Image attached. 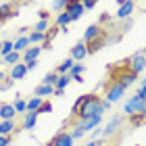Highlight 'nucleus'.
Masks as SVG:
<instances>
[{
	"label": "nucleus",
	"instance_id": "nucleus-36",
	"mask_svg": "<svg viewBox=\"0 0 146 146\" xmlns=\"http://www.w3.org/2000/svg\"><path fill=\"white\" fill-rule=\"evenodd\" d=\"M86 96H88V94H82V96H79V98H77L75 102H73V107H71V115H75V113H77V109H79V107H82V104H84Z\"/></svg>",
	"mask_w": 146,
	"mask_h": 146
},
{
	"label": "nucleus",
	"instance_id": "nucleus-38",
	"mask_svg": "<svg viewBox=\"0 0 146 146\" xmlns=\"http://www.w3.org/2000/svg\"><path fill=\"white\" fill-rule=\"evenodd\" d=\"M82 4H84V9L86 11H92L94 6L98 4V0H82Z\"/></svg>",
	"mask_w": 146,
	"mask_h": 146
},
{
	"label": "nucleus",
	"instance_id": "nucleus-10",
	"mask_svg": "<svg viewBox=\"0 0 146 146\" xmlns=\"http://www.w3.org/2000/svg\"><path fill=\"white\" fill-rule=\"evenodd\" d=\"M136 11V0H125V2L117 9V19L119 21H125V19H131V13Z\"/></svg>",
	"mask_w": 146,
	"mask_h": 146
},
{
	"label": "nucleus",
	"instance_id": "nucleus-14",
	"mask_svg": "<svg viewBox=\"0 0 146 146\" xmlns=\"http://www.w3.org/2000/svg\"><path fill=\"white\" fill-rule=\"evenodd\" d=\"M42 46H29L25 52H21V63H29V61H38L42 54Z\"/></svg>",
	"mask_w": 146,
	"mask_h": 146
},
{
	"label": "nucleus",
	"instance_id": "nucleus-29",
	"mask_svg": "<svg viewBox=\"0 0 146 146\" xmlns=\"http://www.w3.org/2000/svg\"><path fill=\"white\" fill-rule=\"evenodd\" d=\"M29 44L31 46H42V42H44V34H40V31H34V29H31L29 31Z\"/></svg>",
	"mask_w": 146,
	"mask_h": 146
},
{
	"label": "nucleus",
	"instance_id": "nucleus-19",
	"mask_svg": "<svg viewBox=\"0 0 146 146\" xmlns=\"http://www.w3.org/2000/svg\"><path fill=\"white\" fill-rule=\"evenodd\" d=\"M17 113H15V107L13 102H2L0 104V119H15Z\"/></svg>",
	"mask_w": 146,
	"mask_h": 146
},
{
	"label": "nucleus",
	"instance_id": "nucleus-48",
	"mask_svg": "<svg viewBox=\"0 0 146 146\" xmlns=\"http://www.w3.org/2000/svg\"><path fill=\"white\" fill-rule=\"evenodd\" d=\"M46 146H52V144H50V142H46Z\"/></svg>",
	"mask_w": 146,
	"mask_h": 146
},
{
	"label": "nucleus",
	"instance_id": "nucleus-13",
	"mask_svg": "<svg viewBox=\"0 0 146 146\" xmlns=\"http://www.w3.org/2000/svg\"><path fill=\"white\" fill-rule=\"evenodd\" d=\"M52 146H73V138L69 136V129H61L58 134L50 140Z\"/></svg>",
	"mask_w": 146,
	"mask_h": 146
},
{
	"label": "nucleus",
	"instance_id": "nucleus-2",
	"mask_svg": "<svg viewBox=\"0 0 146 146\" xmlns=\"http://www.w3.org/2000/svg\"><path fill=\"white\" fill-rule=\"evenodd\" d=\"M123 123H125L123 115H113V117L109 119V121L100 127V138H102V140H109L111 136H115L117 131L123 127Z\"/></svg>",
	"mask_w": 146,
	"mask_h": 146
},
{
	"label": "nucleus",
	"instance_id": "nucleus-18",
	"mask_svg": "<svg viewBox=\"0 0 146 146\" xmlns=\"http://www.w3.org/2000/svg\"><path fill=\"white\" fill-rule=\"evenodd\" d=\"M54 94V86H46V84H40L38 88L34 90V96H38V98H48V96H52Z\"/></svg>",
	"mask_w": 146,
	"mask_h": 146
},
{
	"label": "nucleus",
	"instance_id": "nucleus-3",
	"mask_svg": "<svg viewBox=\"0 0 146 146\" xmlns=\"http://www.w3.org/2000/svg\"><path fill=\"white\" fill-rule=\"evenodd\" d=\"M125 92H127V88H123L121 84H117V82H111L104 86V100L111 102V104H115L117 100H121V98L125 96Z\"/></svg>",
	"mask_w": 146,
	"mask_h": 146
},
{
	"label": "nucleus",
	"instance_id": "nucleus-17",
	"mask_svg": "<svg viewBox=\"0 0 146 146\" xmlns=\"http://www.w3.org/2000/svg\"><path fill=\"white\" fill-rule=\"evenodd\" d=\"M29 46H31V44H29V38H27V36H19L17 40H13V50L19 52V54H21V52H25Z\"/></svg>",
	"mask_w": 146,
	"mask_h": 146
},
{
	"label": "nucleus",
	"instance_id": "nucleus-28",
	"mask_svg": "<svg viewBox=\"0 0 146 146\" xmlns=\"http://www.w3.org/2000/svg\"><path fill=\"white\" fill-rule=\"evenodd\" d=\"M42 98H38V96H31L27 98V113H38V109L42 107Z\"/></svg>",
	"mask_w": 146,
	"mask_h": 146
},
{
	"label": "nucleus",
	"instance_id": "nucleus-16",
	"mask_svg": "<svg viewBox=\"0 0 146 146\" xmlns=\"http://www.w3.org/2000/svg\"><path fill=\"white\" fill-rule=\"evenodd\" d=\"M38 113H25V115H23V121H21V125H19V127H21V129H34L36 127V123H38Z\"/></svg>",
	"mask_w": 146,
	"mask_h": 146
},
{
	"label": "nucleus",
	"instance_id": "nucleus-34",
	"mask_svg": "<svg viewBox=\"0 0 146 146\" xmlns=\"http://www.w3.org/2000/svg\"><path fill=\"white\" fill-rule=\"evenodd\" d=\"M50 11L52 13H63V11H67V0H54L50 6Z\"/></svg>",
	"mask_w": 146,
	"mask_h": 146
},
{
	"label": "nucleus",
	"instance_id": "nucleus-42",
	"mask_svg": "<svg viewBox=\"0 0 146 146\" xmlns=\"http://www.w3.org/2000/svg\"><path fill=\"white\" fill-rule=\"evenodd\" d=\"M25 67H27V73H29V71H34V69L38 67V61H29V63H25Z\"/></svg>",
	"mask_w": 146,
	"mask_h": 146
},
{
	"label": "nucleus",
	"instance_id": "nucleus-1",
	"mask_svg": "<svg viewBox=\"0 0 146 146\" xmlns=\"http://www.w3.org/2000/svg\"><path fill=\"white\" fill-rule=\"evenodd\" d=\"M100 100H102V98L98 94H88V96H86V100H84V104L77 109V113L73 117H77V119H90V117H94Z\"/></svg>",
	"mask_w": 146,
	"mask_h": 146
},
{
	"label": "nucleus",
	"instance_id": "nucleus-41",
	"mask_svg": "<svg viewBox=\"0 0 146 146\" xmlns=\"http://www.w3.org/2000/svg\"><path fill=\"white\" fill-rule=\"evenodd\" d=\"M13 142V136H0V146H9Z\"/></svg>",
	"mask_w": 146,
	"mask_h": 146
},
{
	"label": "nucleus",
	"instance_id": "nucleus-45",
	"mask_svg": "<svg viewBox=\"0 0 146 146\" xmlns=\"http://www.w3.org/2000/svg\"><path fill=\"white\" fill-rule=\"evenodd\" d=\"M6 77H9V73H4V71H2V67H0V84H2Z\"/></svg>",
	"mask_w": 146,
	"mask_h": 146
},
{
	"label": "nucleus",
	"instance_id": "nucleus-46",
	"mask_svg": "<svg viewBox=\"0 0 146 146\" xmlns=\"http://www.w3.org/2000/svg\"><path fill=\"white\" fill-rule=\"evenodd\" d=\"M140 115L146 119V100H144V107H142V111H140Z\"/></svg>",
	"mask_w": 146,
	"mask_h": 146
},
{
	"label": "nucleus",
	"instance_id": "nucleus-40",
	"mask_svg": "<svg viewBox=\"0 0 146 146\" xmlns=\"http://www.w3.org/2000/svg\"><path fill=\"white\" fill-rule=\"evenodd\" d=\"M104 142H107V140H102V138H96V140H90L86 146H104Z\"/></svg>",
	"mask_w": 146,
	"mask_h": 146
},
{
	"label": "nucleus",
	"instance_id": "nucleus-4",
	"mask_svg": "<svg viewBox=\"0 0 146 146\" xmlns=\"http://www.w3.org/2000/svg\"><path fill=\"white\" fill-rule=\"evenodd\" d=\"M127 61H129V71L136 73V75H142L146 71V48L136 52V54H131V56H127Z\"/></svg>",
	"mask_w": 146,
	"mask_h": 146
},
{
	"label": "nucleus",
	"instance_id": "nucleus-44",
	"mask_svg": "<svg viewBox=\"0 0 146 146\" xmlns=\"http://www.w3.org/2000/svg\"><path fill=\"white\" fill-rule=\"evenodd\" d=\"M131 23H134L131 19H125V21H123V29H129V27H131Z\"/></svg>",
	"mask_w": 146,
	"mask_h": 146
},
{
	"label": "nucleus",
	"instance_id": "nucleus-22",
	"mask_svg": "<svg viewBox=\"0 0 146 146\" xmlns=\"http://www.w3.org/2000/svg\"><path fill=\"white\" fill-rule=\"evenodd\" d=\"M69 23H73L71 21V17H69V13L67 11H63V13H56V19H54V27H69Z\"/></svg>",
	"mask_w": 146,
	"mask_h": 146
},
{
	"label": "nucleus",
	"instance_id": "nucleus-35",
	"mask_svg": "<svg viewBox=\"0 0 146 146\" xmlns=\"http://www.w3.org/2000/svg\"><path fill=\"white\" fill-rule=\"evenodd\" d=\"M56 79H58V75H56V73H54V71H48V73L44 75L42 84H46V86H54V84H56Z\"/></svg>",
	"mask_w": 146,
	"mask_h": 146
},
{
	"label": "nucleus",
	"instance_id": "nucleus-9",
	"mask_svg": "<svg viewBox=\"0 0 146 146\" xmlns=\"http://www.w3.org/2000/svg\"><path fill=\"white\" fill-rule=\"evenodd\" d=\"M69 56L73 58V63H82L86 56H90V54H88V46H86V42H82V40H79V42L71 48Z\"/></svg>",
	"mask_w": 146,
	"mask_h": 146
},
{
	"label": "nucleus",
	"instance_id": "nucleus-24",
	"mask_svg": "<svg viewBox=\"0 0 146 146\" xmlns=\"http://www.w3.org/2000/svg\"><path fill=\"white\" fill-rule=\"evenodd\" d=\"M13 107H15V113H17V115H25V113H27V100L17 94V98L13 100Z\"/></svg>",
	"mask_w": 146,
	"mask_h": 146
},
{
	"label": "nucleus",
	"instance_id": "nucleus-31",
	"mask_svg": "<svg viewBox=\"0 0 146 146\" xmlns=\"http://www.w3.org/2000/svg\"><path fill=\"white\" fill-rule=\"evenodd\" d=\"M52 27L50 25V21H46V19H38V23L34 25V31H40V34H46V31H48Z\"/></svg>",
	"mask_w": 146,
	"mask_h": 146
},
{
	"label": "nucleus",
	"instance_id": "nucleus-27",
	"mask_svg": "<svg viewBox=\"0 0 146 146\" xmlns=\"http://www.w3.org/2000/svg\"><path fill=\"white\" fill-rule=\"evenodd\" d=\"M0 63H6V65H9V67H13V65L21 63V54H19V52H15V50H13L11 54H6L4 58H0Z\"/></svg>",
	"mask_w": 146,
	"mask_h": 146
},
{
	"label": "nucleus",
	"instance_id": "nucleus-8",
	"mask_svg": "<svg viewBox=\"0 0 146 146\" xmlns=\"http://www.w3.org/2000/svg\"><path fill=\"white\" fill-rule=\"evenodd\" d=\"M102 34H104L102 25H98V23H92V25H88V27H86L82 42H86V44H88V42H92V40H98V38H102Z\"/></svg>",
	"mask_w": 146,
	"mask_h": 146
},
{
	"label": "nucleus",
	"instance_id": "nucleus-49",
	"mask_svg": "<svg viewBox=\"0 0 146 146\" xmlns=\"http://www.w3.org/2000/svg\"><path fill=\"white\" fill-rule=\"evenodd\" d=\"M0 46H2V40H0Z\"/></svg>",
	"mask_w": 146,
	"mask_h": 146
},
{
	"label": "nucleus",
	"instance_id": "nucleus-43",
	"mask_svg": "<svg viewBox=\"0 0 146 146\" xmlns=\"http://www.w3.org/2000/svg\"><path fill=\"white\" fill-rule=\"evenodd\" d=\"M40 19H46V21H50V11H40Z\"/></svg>",
	"mask_w": 146,
	"mask_h": 146
},
{
	"label": "nucleus",
	"instance_id": "nucleus-23",
	"mask_svg": "<svg viewBox=\"0 0 146 146\" xmlns=\"http://www.w3.org/2000/svg\"><path fill=\"white\" fill-rule=\"evenodd\" d=\"M86 46H88V54H96L98 50H102L104 46H107V44H104V34H102V38H98V40H92V42H88Z\"/></svg>",
	"mask_w": 146,
	"mask_h": 146
},
{
	"label": "nucleus",
	"instance_id": "nucleus-20",
	"mask_svg": "<svg viewBox=\"0 0 146 146\" xmlns=\"http://www.w3.org/2000/svg\"><path fill=\"white\" fill-rule=\"evenodd\" d=\"M69 136L73 138V142H75V140H82V138L86 136V131L82 129V127H79V125H77V119H73V121H69Z\"/></svg>",
	"mask_w": 146,
	"mask_h": 146
},
{
	"label": "nucleus",
	"instance_id": "nucleus-6",
	"mask_svg": "<svg viewBox=\"0 0 146 146\" xmlns=\"http://www.w3.org/2000/svg\"><path fill=\"white\" fill-rule=\"evenodd\" d=\"M102 123H104V117H98V115L90 117V119H77V125L86 131V134L92 131V129H96V127H102Z\"/></svg>",
	"mask_w": 146,
	"mask_h": 146
},
{
	"label": "nucleus",
	"instance_id": "nucleus-37",
	"mask_svg": "<svg viewBox=\"0 0 146 146\" xmlns=\"http://www.w3.org/2000/svg\"><path fill=\"white\" fill-rule=\"evenodd\" d=\"M44 113H52V104H50V102H46V100L42 102V107L38 109V115H44Z\"/></svg>",
	"mask_w": 146,
	"mask_h": 146
},
{
	"label": "nucleus",
	"instance_id": "nucleus-39",
	"mask_svg": "<svg viewBox=\"0 0 146 146\" xmlns=\"http://www.w3.org/2000/svg\"><path fill=\"white\" fill-rule=\"evenodd\" d=\"M136 96L138 98H142V100H146V86H138V90H136Z\"/></svg>",
	"mask_w": 146,
	"mask_h": 146
},
{
	"label": "nucleus",
	"instance_id": "nucleus-26",
	"mask_svg": "<svg viewBox=\"0 0 146 146\" xmlns=\"http://www.w3.org/2000/svg\"><path fill=\"white\" fill-rule=\"evenodd\" d=\"M84 71H86V65H84V63H73V67L69 69L67 75L71 77V82H73V79H75L77 75H84Z\"/></svg>",
	"mask_w": 146,
	"mask_h": 146
},
{
	"label": "nucleus",
	"instance_id": "nucleus-30",
	"mask_svg": "<svg viewBox=\"0 0 146 146\" xmlns=\"http://www.w3.org/2000/svg\"><path fill=\"white\" fill-rule=\"evenodd\" d=\"M144 123H146V119L140 115V113H136V115L127 117V125H131V127H140V125H144Z\"/></svg>",
	"mask_w": 146,
	"mask_h": 146
},
{
	"label": "nucleus",
	"instance_id": "nucleus-33",
	"mask_svg": "<svg viewBox=\"0 0 146 146\" xmlns=\"http://www.w3.org/2000/svg\"><path fill=\"white\" fill-rule=\"evenodd\" d=\"M121 38H123L121 31H117V34H113V36L104 31V44H107V46H109V44H119V42H121Z\"/></svg>",
	"mask_w": 146,
	"mask_h": 146
},
{
	"label": "nucleus",
	"instance_id": "nucleus-50",
	"mask_svg": "<svg viewBox=\"0 0 146 146\" xmlns=\"http://www.w3.org/2000/svg\"><path fill=\"white\" fill-rule=\"evenodd\" d=\"M134 146H140V144H134Z\"/></svg>",
	"mask_w": 146,
	"mask_h": 146
},
{
	"label": "nucleus",
	"instance_id": "nucleus-25",
	"mask_svg": "<svg viewBox=\"0 0 146 146\" xmlns=\"http://www.w3.org/2000/svg\"><path fill=\"white\" fill-rule=\"evenodd\" d=\"M71 67H73V58H71V56H67V58H65V61H63V63L54 69V73H56V75H67Z\"/></svg>",
	"mask_w": 146,
	"mask_h": 146
},
{
	"label": "nucleus",
	"instance_id": "nucleus-12",
	"mask_svg": "<svg viewBox=\"0 0 146 146\" xmlns=\"http://www.w3.org/2000/svg\"><path fill=\"white\" fill-rule=\"evenodd\" d=\"M19 129L21 127H19L17 119H2V121H0V136H13Z\"/></svg>",
	"mask_w": 146,
	"mask_h": 146
},
{
	"label": "nucleus",
	"instance_id": "nucleus-15",
	"mask_svg": "<svg viewBox=\"0 0 146 146\" xmlns=\"http://www.w3.org/2000/svg\"><path fill=\"white\" fill-rule=\"evenodd\" d=\"M25 75H27V67H25V63H17V65H13L11 71H9V79H11V82L23 79Z\"/></svg>",
	"mask_w": 146,
	"mask_h": 146
},
{
	"label": "nucleus",
	"instance_id": "nucleus-11",
	"mask_svg": "<svg viewBox=\"0 0 146 146\" xmlns=\"http://www.w3.org/2000/svg\"><path fill=\"white\" fill-rule=\"evenodd\" d=\"M11 17H17V4L15 2H2L0 4V25L9 21Z\"/></svg>",
	"mask_w": 146,
	"mask_h": 146
},
{
	"label": "nucleus",
	"instance_id": "nucleus-5",
	"mask_svg": "<svg viewBox=\"0 0 146 146\" xmlns=\"http://www.w3.org/2000/svg\"><path fill=\"white\" fill-rule=\"evenodd\" d=\"M142 107H144V100H142V98H138V96L134 94V96H129L127 102L123 104V113H125L127 117H131V115H136V113H140Z\"/></svg>",
	"mask_w": 146,
	"mask_h": 146
},
{
	"label": "nucleus",
	"instance_id": "nucleus-7",
	"mask_svg": "<svg viewBox=\"0 0 146 146\" xmlns=\"http://www.w3.org/2000/svg\"><path fill=\"white\" fill-rule=\"evenodd\" d=\"M67 13H69L71 21H79V19H82V15L86 13L82 0H67Z\"/></svg>",
	"mask_w": 146,
	"mask_h": 146
},
{
	"label": "nucleus",
	"instance_id": "nucleus-21",
	"mask_svg": "<svg viewBox=\"0 0 146 146\" xmlns=\"http://www.w3.org/2000/svg\"><path fill=\"white\" fill-rule=\"evenodd\" d=\"M69 82H71L69 75H58L56 84H54V94H56V96H63V92H65V88L69 86Z\"/></svg>",
	"mask_w": 146,
	"mask_h": 146
},
{
	"label": "nucleus",
	"instance_id": "nucleus-47",
	"mask_svg": "<svg viewBox=\"0 0 146 146\" xmlns=\"http://www.w3.org/2000/svg\"><path fill=\"white\" fill-rule=\"evenodd\" d=\"M13 2H15V4H17V2H21V0H13Z\"/></svg>",
	"mask_w": 146,
	"mask_h": 146
},
{
	"label": "nucleus",
	"instance_id": "nucleus-32",
	"mask_svg": "<svg viewBox=\"0 0 146 146\" xmlns=\"http://www.w3.org/2000/svg\"><path fill=\"white\" fill-rule=\"evenodd\" d=\"M13 52V40H2V46H0V58H4L6 54Z\"/></svg>",
	"mask_w": 146,
	"mask_h": 146
}]
</instances>
